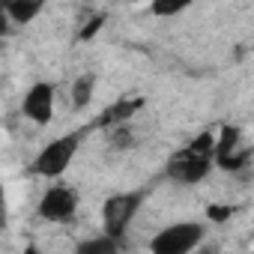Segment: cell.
Here are the masks:
<instances>
[{
  "label": "cell",
  "instance_id": "9a60e30c",
  "mask_svg": "<svg viewBox=\"0 0 254 254\" xmlns=\"http://www.w3.org/2000/svg\"><path fill=\"white\" fill-rule=\"evenodd\" d=\"M102 21H105V15H96V18H90V24L81 30V39H90L93 33H99V27H102Z\"/></svg>",
  "mask_w": 254,
  "mask_h": 254
},
{
  "label": "cell",
  "instance_id": "9c48e42d",
  "mask_svg": "<svg viewBox=\"0 0 254 254\" xmlns=\"http://www.w3.org/2000/svg\"><path fill=\"white\" fill-rule=\"evenodd\" d=\"M42 12V3H18V0H12V3H3V15L12 18L15 24H27L30 18H36Z\"/></svg>",
  "mask_w": 254,
  "mask_h": 254
},
{
  "label": "cell",
  "instance_id": "8992f818",
  "mask_svg": "<svg viewBox=\"0 0 254 254\" xmlns=\"http://www.w3.org/2000/svg\"><path fill=\"white\" fill-rule=\"evenodd\" d=\"M245 162H248V153H239V132L233 126H224L215 141V165L221 171H239L245 168Z\"/></svg>",
  "mask_w": 254,
  "mask_h": 254
},
{
  "label": "cell",
  "instance_id": "ba28073f",
  "mask_svg": "<svg viewBox=\"0 0 254 254\" xmlns=\"http://www.w3.org/2000/svg\"><path fill=\"white\" fill-rule=\"evenodd\" d=\"M144 105V99H126V102H117V105H111L99 120H96V126H105V129H114V126H123L126 120H129L138 108Z\"/></svg>",
  "mask_w": 254,
  "mask_h": 254
},
{
  "label": "cell",
  "instance_id": "30bf717a",
  "mask_svg": "<svg viewBox=\"0 0 254 254\" xmlns=\"http://www.w3.org/2000/svg\"><path fill=\"white\" fill-rule=\"evenodd\" d=\"M117 248H120V239L96 236V239H84V242H78L75 254H117Z\"/></svg>",
  "mask_w": 254,
  "mask_h": 254
},
{
  "label": "cell",
  "instance_id": "2e32d148",
  "mask_svg": "<svg viewBox=\"0 0 254 254\" xmlns=\"http://www.w3.org/2000/svg\"><path fill=\"white\" fill-rule=\"evenodd\" d=\"M194 254H218V248H215V245H200Z\"/></svg>",
  "mask_w": 254,
  "mask_h": 254
},
{
  "label": "cell",
  "instance_id": "277c9868",
  "mask_svg": "<svg viewBox=\"0 0 254 254\" xmlns=\"http://www.w3.org/2000/svg\"><path fill=\"white\" fill-rule=\"evenodd\" d=\"M78 144H81V132H72V135H63V138L51 141V144L33 159L30 171H33L36 177H60V174L69 168L72 156L78 153Z\"/></svg>",
  "mask_w": 254,
  "mask_h": 254
},
{
  "label": "cell",
  "instance_id": "5b68a950",
  "mask_svg": "<svg viewBox=\"0 0 254 254\" xmlns=\"http://www.w3.org/2000/svg\"><path fill=\"white\" fill-rule=\"evenodd\" d=\"M75 209H78V191L72 186H51L39 200V215L54 224L72 221Z\"/></svg>",
  "mask_w": 254,
  "mask_h": 254
},
{
  "label": "cell",
  "instance_id": "5bb4252c",
  "mask_svg": "<svg viewBox=\"0 0 254 254\" xmlns=\"http://www.w3.org/2000/svg\"><path fill=\"white\" fill-rule=\"evenodd\" d=\"M183 9H186L183 3H156V6H153L156 15H177V12H183Z\"/></svg>",
  "mask_w": 254,
  "mask_h": 254
},
{
  "label": "cell",
  "instance_id": "8fae6325",
  "mask_svg": "<svg viewBox=\"0 0 254 254\" xmlns=\"http://www.w3.org/2000/svg\"><path fill=\"white\" fill-rule=\"evenodd\" d=\"M93 87H96V78H93V75H81V78L72 84V108H75V111H81V108L90 105Z\"/></svg>",
  "mask_w": 254,
  "mask_h": 254
},
{
  "label": "cell",
  "instance_id": "3957f363",
  "mask_svg": "<svg viewBox=\"0 0 254 254\" xmlns=\"http://www.w3.org/2000/svg\"><path fill=\"white\" fill-rule=\"evenodd\" d=\"M144 203V191H123L105 200L102 206V224H105V236L111 239H123L126 227L132 224V218L138 215V206Z\"/></svg>",
  "mask_w": 254,
  "mask_h": 254
},
{
  "label": "cell",
  "instance_id": "6da1fadb",
  "mask_svg": "<svg viewBox=\"0 0 254 254\" xmlns=\"http://www.w3.org/2000/svg\"><path fill=\"white\" fill-rule=\"evenodd\" d=\"M215 135L212 132H203L197 135L186 150H180L171 162H168V177L183 183V186H194L200 183L209 171H212V162H215Z\"/></svg>",
  "mask_w": 254,
  "mask_h": 254
},
{
  "label": "cell",
  "instance_id": "7c38bea8",
  "mask_svg": "<svg viewBox=\"0 0 254 254\" xmlns=\"http://www.w3.org/2000/svg\"><path fill=\"white\" fill-rule=\"evenodd\" d=\"M132 129H129V126H114V129H111V147H120V150H129L132 147Z\"/></svg>",
  "mask_w": 254,
  "mask_h": 254
},
{
  "label": "cell",
  "instance_id": "ac0fdd59",
  "mask_svg": "<svg viewBox=\"0 0 254 254\" xmlns=\"http://www.w3.org/2000/svg\"><path fill=\"white\" fill-rule=\"evenodd\" d=\"M251 254H254V251H251Z\"/></svg>",
  "mask_w": 254,
  "mask_h": 254
},
{
  "label": "cell",
  "instance_id": "e0dca14e",
  "mask_svg": "<svg viewBox=\"0 0 254 254\" xmlns=\"http://www.w3.org/2000/svg\"><path fill=\"white\" fill-rule=\"evenodd\" d=\"M24 254H39V248H36V245H27V248H24Z\"/></svg>",
  "mask_w": 254,
  "mask_h": 254
},
{
  "label": "cell",
  "instance_id": "4fadbf2b",
  "mask_svg": "<svg viewBox=\"0 0 254 254\" xmlns=\"http://www.w3.org/2000/svg\"><path fill=\"white\" fill-rule=\"evenodd\" d=\"M206 215H209V221H227V218L233 215V206H215V203H212V206L206 209Z\"/></svg>",
  "mask_w": 254,
  "mask_h": 254
},
{
  "label": "cell",
  "instance_id": "52a82bcc",
  "mask_svg": "<svg viewBox=\"0 0 254 254\" xmlns=\"http://www.w3.org/2000/svg\"><path fill=\"white\" fill-rule=\"evenodd\" d=\"M24 114L33 120V123H39V126H45L48 120H51V114H54V87L51 84H33L30 90H27V96H24Z\"/></svg>",
  "mask_w": 254,
  "mask_h": 254
},
{
  "label": "cell",
  "instance_id": "7a4b0ae2",
  "mask_svg": "<svg viewBox=\"0 0 254 254\" xmlns=\"http://www.w3.org/2000/svg\"><path fill=\"white\" fill-rule=\"evenodd\" d=\"M200 245H203V224H197V221L171 224L150 239L153 254H194Z\"/></svg>",
  "mask_w": 254,
  "mask_h": 254
}]
</instances>
